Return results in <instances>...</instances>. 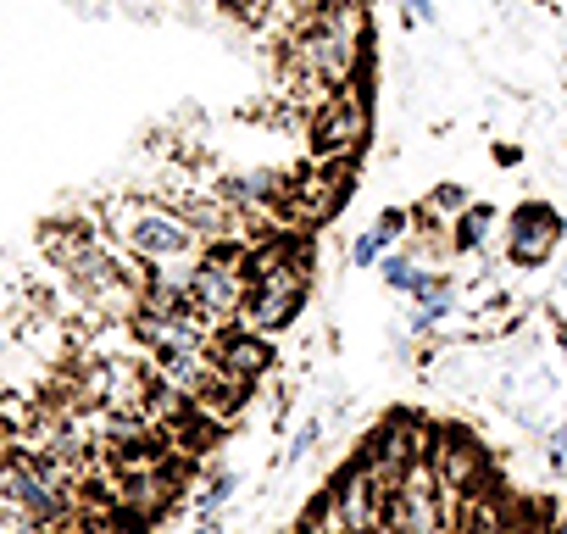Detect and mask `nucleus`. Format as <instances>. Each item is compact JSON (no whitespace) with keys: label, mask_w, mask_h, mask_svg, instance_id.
Returning a JSON list of instances; mask_svg holds the SVG:
<instances>
[{"label":"nucleus","mask_w":567,"mask_h":534,"mask_svg":"<svg viewBox=\"0 0 567 534\" xmlns=\"http://www.w3.org/2000/svg\"><path fill=\"white\" fill-rule=\"evenodd\" d=\"M362 68H368V0H323L312 18H301L284 34L278 51V73L307 112L362 84Z\"/></svg>","instance_id":"obj_1"},{"label":"nucleus","mask_w":567,"mask_h":534,"mask_svg":"<svg viewBox=\"0 0 567 534\" xmlns=\"http://www.w3.org/2000/svg\"><path fill=\"white\" fill-rule=\"evenodd\" d=\"M307 290H312V274H307V245L284 228V234H267L245 250V312H239V329L272 340L284 335L301 307H307Z\"/></svg>","instance_id":"obj_2"},{"label":"nucleus","mask_w":567,"mask_h":534,"mask_svg":"<svg viewBox=\"0 0 567 534\" xmlns=\"http://www.w3.org/2000/svg\"><path fill=\"white\" fill-rule=\"evenodd\" d=\"M95 223H101V234H106L123 256H134L140 267L189 261V256L206 250V245L195 239V228L184 223V212L167 206L162 195H106V201L95 206Z\"/></svg>","instance_id":"obj_3"},{"label":"nucleus","mask_w":567,"mask_h":534,"mask_svg":"<svg viewBox=\"0 0 567 534\" xmlns=\"http://www.w3.org/2000/svg\"><path fill=\"white\" fill-rule=\"evenodd\" d=\"M456 512L462 506L445 501V490H440V479H434V468L423 456V462H412L395 479L390 512H384V534H456Z\"/></svg>","instance_id":"obj_4"},{"label":"nucleus","mask_w":567,"mask_h":534,"mask_svg":"<svg viewBox=\"0 0 567 534\" xmlns=\"http://www.w3.org/2000/svg\"><path fill=\"white\" fill-rule=\"evenodd\" d=\"M307 123H312V151H318L329 167L357 162L362 145H368V129H373V123H368V90L351 84V90L329 95L318 112H307Z\"/></svg>","instance_id":"obj_5"},{"label":"nucleus","mask_w":567,"mask_h":534,"mask_svg":"<svg viewBox=\"0 0 567 534\" xmlns=\"http://www.w3.org/2000/svg\"><path fill=\"white\" fill-rule=\"evenodd\" d=\"M189 307L206 312L217 329L239 324V312H245V250H234V245L200 250L195 274H189Z\"/></svg>","instance_id":"obj_6"},{"label":"nucleus","mask_w":567,"mask_h":534,"mask_svg":"<svg viewBox=\"0 0 567 534\" xmlns=\"http://www.w3.org/2000/svg\"><path fill=\"white\" fill-rule=\"evenodd\" d=\"M429 468H434V479H440V490H445L451 506H473L489 490L484 445L473 434H462V429H434L429 434Z\"/></svg>","instance_id":"obj_7"},{"label":"nucleus","mask_w":567,"mask_h":534,"mask_svg":"<svg viewBox=\"0 0 567 534\" xmlns=\"http://www.w3.org/2000/svg\"><path fill=\"white\" fill-rule=\"evenodd\" d=\"M561 234H567V223L550 201H523V206L506 212V261L512 267H539V261H550Z\"/></svg>","instance_id":"obj_8"},{"label":"nucleus","mask_w":567,"mask_h":534,"mask_svg":"<svg viewBox=\"0 0 567 534\" xmlns=\"http://www.w3.org/2000/svg\"><path fill=\"white\" fill-rule=\"evenodd\" d=\"M429 434H434V429H429V423H417L412 412H390V418L362 440V451L379 462V473L401 479L412 462H423V456H429Z\"/></svg>","instance_id":"obj_9"},{"label":"nucleus","mask_w":567,"mask_h":534,"mask_svg":"<svg viewBox=\"0 0 567 534\" xmlns=\"http://www.w3.org/2000/svg\"><path fill=\"white\" fill-rule=\"evenodd\" d=\"M212 362L234 379V384H256L267 368H272V346L261 340V335H250V329H239V324H228V329H217V340H212Z\"/></svg>","instance_id":"obj_10"},{"label":"nucleus","mask_w":567,"mask_h":534,"mask_svg":"<svg viewBox=\"0 0 567 534\" xmlns=\"http://www.w3.org/2000/svg\"><path fill=\"white\" fill-rule=\"evenodd\" d=\"M406 228H412V212H406V206H384V212L373 217V228H362V234H357L351 261H357V267H379V261L406 239Z\"/></svg>","instance_id":"obj_11"},{"label":"nucleus","mask_w":567,"mask_h":534,"mask_svg":"<svg viewBox=\"0 0 567 534\" xmlns=\"http://www.w3.org/2000/svg\"><path fill=\"white\" fill-rule=\"evenodd\" d=\"M239 7H245V18L256 23V29H267V34H290L301 18H312L318 7H323V0H239Z\"/></svg>","instance_id":"obj_12"},{"label":"nucleus","mask_w":567,"mask_h":534,"mask_svg":"<svg viewBox=\"0 0 567 534\" xmlns=\"http://www.w3.org/2000/svg\"><path fill=\"white\" fill-rule=\"evenodd\" d=\"M489 228H495V206H484V201H473L451 228H445V239H451V256H473L484 239H489Z\"/></svg>","instance_id":"obj_13"},{"label":"nucleus","mask_w":567,"mask_h":534,"mask_svg":"<svg viewBox=\"0 0 567 534\" xmlns=\"http://www.w3.org/2000/svg\"><path fill=\"white\" fill-rule=\"evenodd\" d=\"M451 312H456V290H440V296H417L406 324H412V335H434Z\"/></svg>","instance_id":"obj_14"},{"label":"nucleus","mask_w":567,"mask_h":534,"mask_svg":"<svg viewBox=\"0 0 567 534\" xmlns=\"http://www.w3.org/2000/svg\"><path fill=\"white\" fill-rule=\"evenodd\" d=\"M423 274H429V267H417L406 250H390V256L379 261V279H384V290H395V296H412Z\"/></svg>","instance_id":"obj_15"},{"label":"nucleus","mask_w":567,"mask_h":534,"mask_svg":"<svg viewBox=\"0 0 567 534\" xmlns=\"http://www.w3.org/2000/svg\"><path fill=\"white\" fill-rule=\"evenodd\" d=\"M234 473H212L200 490H195V517H223V506L234 501Z\"/></svg>","instance_id":"obj_16"},{"label":"nucleus","mask_w":567,"mask_h":534,"mask_svg":"<svg viewBox=\"0 0 567 534\" xmlns=\"http://www.w3.org/2000/svg\"><path fill=\"white\" fill-rule=\"evenodd\" d=\"M545 462L556 479H567V423H550L545 429Z\"/></svg>","instance_id":"obj_17"},{"label":"nucleus","mask_w":567,"mask_h":534,"mask_svg":"<svg viewBox=\"0 0 567 534\" xmlns=\"http://www.w3.org/2000/svg\"><path fill=\"white\" fill-rule=\"evenodd\" d=\"M318 434H323V423L312 418V423H307V429H301V434L290 440V451H284V468H301V462H307V456L318 451Z\"/></svg>","instance_id":"obj_18"},{"label":"nucleus","mask_w":567,"mask_h":534,"mask_svg":"<svg viewBox=\"0 0 567 534\" xmlns=\"http://www.w3.org/2000/svg\"><path fill=\"white\" fill-rule=\"evenodd\" d=\"M90 534H145V517H128V512H106L101 523H90Z\"/></svg>","instance_id":"obj_19"},{"label":"nucleus","mask_w":567,"mask_h":534,"mask_svg":"<svg viewBox=\"0 0 567 534\" xmlns=\"http://www.w3.org/2000/svg\"><path fill=\"white\" fill-rule=\"evenodd\" d=\"M406 7H412V18H423V23L440 18V12H434V0H406Z\"/></svg>","instance_id":"obj_20"},{"label":"nucleus","mask_w":567,"mask_h":534,"mask_svg":"<svg viewBox=\"0 0 567 534\" xmlns=\"http://www.w3.org/2000/svg\"><path fill=\"white\" fill-rule=\"evenodd\" d=\"M195 534H223V517H195Z\"/></svg>","instance_id":"obj_21"},{"label":"nucleus","mask_w":567,"mask_h":534,"mask_svg":"<svg viewBox=\"0 0 567 534\" xmlns=\"http://www.w3.org/2000/svg\"><path fill=\"white\" fill-rule=\"evenodd\" d=\"M556 351H561V373H567V329H556Z\"/></svg>","instance_id":"obj_22"},{"label":"nucleus","mask_w":567,"mask_h":534,"mask_svg":"<svg viewBox=\"0 0 567 534\" xmlns=\"http://www.w3.org/2000/svg\"><path fill=\"white\" fill-rule=\"evenodd\" d=\"M545 534H567V517H556V523H550V528H545Z\"/></svg>","instance_id":"obj_23"}]
</instances>
